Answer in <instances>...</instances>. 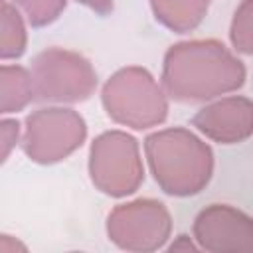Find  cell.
Here are the masks:
<instances>
[{
	"mask_svg": "<svg viewBox=\"0 0 253 253\" xmlns=\"http://www.w3.org/2000/svg\"><path fill=\"white\" fill-rule=\"evenodd\" d=\"M192 125L210 140L219 144H239L253 132V105L249 97L229 95L202 107Z\"/></svg>",
	"mask_w": 253,
	"mask_h": 253,
	"instance_id": "9",
	"label": "cell"
},
{
	"mask_svg": "<svg viewBox=\"0 0 253 253\" xmlns=\"http://www.w3.org/2000/svg\"><path fill=\"white\" fill-rule=\"evenodd\" d=\"M198 245L188 237V235H178L170 245H168V251H196Z\"/></svg>",
	"mask_w": 253,
	"mask_h": 253,
	"instance_id": "18",
	"label": "cell"
},
{
	"mask_svg": "<svg viewBox=\"0 0 253 253\" xmlns=\"http://www.w3.org/2000/svg\"><path fill=\"white\" fill-rule=\"evenodd\" d=\"M144 154L154 182L168 196H196L213 176V152L210 144L184 126L148 134Z\"/></svg>",
	"mask_w": 253,
	"mask_h": 253,
	"instance_id": "2",
	"label": "cell"
},
{
	"mask_svg": "<svg viewBox=\"0 0 253 253\" xmlns=\"http://www.w3.org/2000/svg\"><path fill=\"white\" fill-rule=\"evenodd\" d=\"M245 63L217 40L174 43L162 63V89L178 103H202L243 87Z\"/></svg>",
	"mask_w": 253,
	"mask_h": 253,
	"instance_id": "1",
	"label": "cell"
},
{
	"mask_svg": "<svg viewBox=\"0 0 253 253\" xmlns=\"http://www.w3.org/2000/svg\"><path fill=\"white\" fill-rule=\"evenodd\" d=\"M229 40L235 51L243 55H251L253 51V0H241L237 6L231 28H229Z\"/></svg>",
	"mask_w": 253,
	"mask_h": 253,
	"instance_id": "13",
	"label": "cell"
},
{
	"mask_svg": "<svg viewBox=\"0 0 253 253\" xmlns=\"http://www.w3.org/2000/svg\"><path fill=\"white\" fill-rule=\"evenodd\" d=\"M32 28H43L55 22L67 6V0H14Z\"/></svg>",
	"mask_w": 253,
	"mask_h": 253,
	"instance_id": "14",
	"label": "cell"
},
{
	"mask_svg": "<svg viewBox=\"0 0 253 253\" xmlns=\"http://www.w3.org/2000/svg\"><path fill=\"white\" fill-rule=\"evenodd\" d=\"M158 24L176 34L196 30L208 14L210 0H148Z\"/></svg>",
	"mask_w": 253,
	"mask_h": 253,
	"instance_id": "10",
	"label": "cell"
},
{
	"mask_svg": "<svg viewBox=\"0 0 253 253\" xmlns=\"http://www.w3.org/2000/svg\"><path fill=\"white\" fill-rule=\"evenodd\" d=\"M87 138L85 119L65 107H43L28 115L22 148L32 162L55 164L73 154Z\"/></svg>",
	"mask_w": 253,
	"mask_h": 253,
	"instance_id": "6",
	"label": "cell"
},
{
	"mask_svg": "<svg viewBox=\"0 0 253 253\" xmlns=\"http://www.w3.org/2000/svg\"><path fill=\"white\" fill-rule=\"evenodd\" d=\"M34 101L30 71L22 65H0V115L18 113Z\"/></svg>",
	"mask_w": 253,
	"mask_h": 253,
	"instance_id": "11",
	"label": "cell"
},
{
	"mask_svg": "<svg viewBox=\"0 0 253 253\" xmlns=\"http://www.w3.org/2000/svg\"><path fill=\"white\" fill-rule=\"evenodd\" d=\"M77 2L87 6L89 10L97 12L99 16H107L113 10V0H77Z\"/></svg>",
	"mask_w": 253,
	"mask_h": 253,
	"instance_id": "16",
	"label": "cell"
},
{
	"mask_svg": "<svg viewBox=\"0 0 253 253\" xmlns=\"http://www.w3.org/2000/svg\"><path fill=\"white\" fill-rule=\"evenodd\" d=\"M20 138V123L16 119H0V164L6 162Z\"/></svg>",
	"mask_w": 253,
	"mask_h": 253,
	"instance_id": "15",
	"label": "cell"
},
{
	"mask_svg": "<svg viewBox=\"0 0 253 253\" xmlns=\"http://www.w3.org/2000/svg\"><path fill=\"white\" fill-rule=\"evenodd\" d=\"M36 101L77 103L89 99L97 89V71L77 51L47 47L40 51L30 69Z\"/></svg>",
	"mask_w": 253,
	"mask_h": 253,
	"instance_id": "4",
	"label": "cell"
},
{
	"mask_svg": "<svg viewBox=\"0 0 253 253\" xmlns=\"http://www.w3.org/2000/svg\"><path fill=\"white\" fill-rule=\"evenodd\" d=\"M26 249L28 247L20 239L6 235V233H0V251H26Z\"/></svg>",
	"mask_w": 253,
	"mask_h": 253,
	"instance_id": "17",
	"label": "cell"
},
{
	"mask_svg": "<svg viewBox=\"0 0 253 253\" xmlns=\"http://www.w3.org/2000/svg\"><path fill=\"white\" fill-rule=\"evenodd\" d=\"M198 249L211 253H235L253 249V219L239 208L211 204L194 219Z\"/></svg>",
	"mask_w": 253,
	"mask_h": 253,
	"instance_id": "8",
	"label": "cell"
},
{
	"mask_svg": "<svg viewBox=\"0 0 253 253\" xmlns=\"http://www.w3.org/2000/svg\"><path fill=\"white\" fill-rule=\"evenodd\" d=\"M89 178L99 192L111 198L134 194L144 182V166L136 138L125 130L99 134L89 148Z\"/></svg>",
	"mask_w": 253,
	"mask_h": 253,
	"instance_id": "5",
	"label": "cell"
},
{
	"mask_svg": "<svg viewBox=\"0 0 253 253\" xmlns=\"http://www.w3.org/2000/svg\"><path fill=\"white\" fill-rule=\"evenodd\" d=\"M172 233L168 208L152 198H138L119 204L107 217L109 239L125 251L150 253L166 245Z\"/></svg>",
	"mask_w": 253,
	"mask_h": 253,
	"instance_id": "7",
	"label": "cell"
},
{
	"mask_svg": "<svg viewBox=\"0 0 253 253\" xmlns=\"http://www.w3.org/2000/svg\"><path fill=\"white\" fill-rule=\"evenodd\" d=\"M101 101L111 121L134 130L158 126L168 117V97L162 85L138 65L113 73L103 85Z\"/></svg>",
	"mask_w": 253,
	"mask_h": 253,
	"instance_id": "3",
	"label": "cell"
},
{
	"mask_svg": "<svg viewBox=\"0 0 253 253\" xmlns=\"http://www.w3.org/2000/svg\"><path fill=\"white\" fill-rule=\"evenodd\" d=\"M28 32L24 16L20 10L8 2L0 0V59H16L26 51Z\"/></svg>",
	"mask_w": 253,
	"mask_h": 253,
	"instance_id": "12",
	"label": "cell"
}]
</instances>
